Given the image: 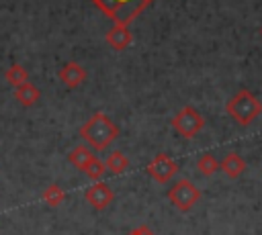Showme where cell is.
Here are the masks:
<instances>
[{
    "instance_id": "9a60e30c",
    "label": "cell",
    "mask_w": 262,
    "mask_h": 235,
    "mask_svg": "<svg viewBox=\"0 0 262 235\" xmlns=\"http://www.w3.org/2000/svg\"><path fill=\"white\" fill-rule=\"evenodd\" d=\"M196 168L203 176H213V174L219 172V159L213 153H203L196 161Z\"/></svg>"
},
{
    "instance_id": "52a82bcc",
    "label": "cell",
    "mask_w": 262,
    "mask_h": 235,
    "mask_svg": "<svg viewBox=\"0 0 262 235\" xmlns=\"http://www.w3.org/2000/svg\"><path fill=\"white\" fill-rule=\"evenodd\" d=\"M84 198H86V202H90V206H94L96 210H104V208L113 202L115 194H113V190H111L108 184H104V182H94L92 186L86 188Z\"/></svg>"
},
{
    "instance_id": "5bb4252c",
    "label": "cell",
    "mask_w": 262,
    "mask_h": 235,
    "mask_svg": "<svg viewBox=\"0 0 262 235\" xmlns=\"http://www.w3.org/2000/svg\"><path fill=\"white\" fill-rule=\"evenodd\" d=\"M4 78H6V82H8V84H12V86L16 88V86H20V84L29 82V72H27L20 63H10V67L6 69Z\"/></svg>"
},
{
    "instance_id": "ba28073f",
    "label": "cell",
    "mask_w": 262,
    "mask_h": 235,
    "mask_svg": "<svg viewBox=\"0 0 262 235\" xmlns=\"http://www.w3.org/2000/svg\"><path fill=\"white\" fill-rule=\"evenodd\" d=\"M59 80L68 86V88H78L84 80H86V69L76 63V61H68L61 69H59Z\"/></svg>"
},
{
    "instance_id": "277c9868",
    "label": "cell",
    "mask_w": 262,
    "mask_h": 235,
    "mask_svg": "<svg viewBox=\"0 0 262 235\" xmlns=\"http://www.w3.org/2000/svg\"><path fill=\"white\" fill-rule=\"evenodd\" d=\"M172 127H174V131H176L178 135H182V137H186V139H192V137H196V135L203 131L205 119H203V114H201L196 108L184 106V108H180V110L174 114Z\"/></svg>"
},
{
    "instance_id": "d6986e66",
    "label": "cell",
    "mask_w": 262,
    "mask_h": 235,
    "mask_svg": "<svg viewBox=\"0 0 262 235\" xmlns=\"http://www.w3.org/2000/svg\"><path fill=\"white\" fill-rule=\"evenodd\" d=\"M260 33H262V31H260Z\"/></svg>"
},
{
    "instance_id": "8fae6325",
    "label": "cell",
    "mask_w": 262,
    "mask_h": 235,
    "mask_svg": "<svg viewBox=\"0 0 262 235\" xmlns=\"http://www.w3.org/2000/svg\"><path fill=\"white\" fill-rule=\"evenodd\" d=\"M94 159V153L90 151V147H86V145H76L70 153H68V161L74 166V168H78V170H86V166L90 163Z\"/></svg>"
},
{
    "instance_id": "5b68a950",
    "label": "cell",
    "mask_w": 262,
    "mask_h": 235,
    "mask_svg": "<svg viewBox=\"0 0 262 235\" xmlns=\"http://www.w3.org/2000/svg\"><path fill=\"white\" fill-rule=\"evenodd\" d=\"M199 198H201V190H199L190 180H178V182H174V184L170 186V190H168V200H170L178 210H182V213L190 210V208L196 204Z\"/></svg>"
},
{
    "instance_id": "2e32d148",
    "label": "cell",
    "mask_w": 262,
    "mask_h": 235,
    "mask_svg": "<svg viewBox=\"0 0 262 235\" xmlns=\"http://www.w3.org/2000/svg\"><path fill=\"white\" fill-rule=\"evenodd\" d=\"M43 200L49 204V206H59L63 200H66V190L57 184H49L45 190H43Z\"/></svg>"
},
{
    "instance_id": "6da1fadb",
    "label": "cell",
    "mask_w": 262,
    "mask_h": 235,
    "mask_svg": "<svg viewBox=\"0 0 262 235\" xmlns=\"http://www.w3.org/2000/svg\"><path fill=\"white\" fill-rule=\"evenodd\" d=\"M80 137L96 151H104L117 137H119V127L104 114V112H94L82 127H80Z\"/></svg>"
},
{
    "instance_id": "7a4b0ae2",
    "label": "cell",
    "mask_w": 262,
    "mask_h": 235,
    "mask_svg": "<svg viewBox=\"0 0 262 235\" xmlns=\"http://www.w3.org/2000/svg\"><path fill=\"white\" fill-rule=\"evenodd\" d=\"M96 4V8L108 16L115 25H123L127 27L131 20H135L147 4H151L154 0H92Z\"/></svg>"
},
{
    "instance_id": "9c48e42d",
    "label": "cell",
    "mask_w": 262,
    "mask_h": 235,
    "mask_svg": "<svg viewBox=\"0 0 262 235\" xmlns=\"http://www.w3.org/2000/svg\"><path fill=\"white\" fill-rule=\"evenodd\" d=\"M131 31L127 29V27H123V25H115V27H111L108 29V33H106V43L115 49V51H123V49H127L129 45H131Z\"/></svg>"
},
{
    "instance_id": "30bf717a",
    "label": "cell",
    "mask_w": 262,
    "mask_h": 235,
    "mask_svg": "<svg viewBox=\"0 0 262 235\" xmlns=\"http://www.w3.org/2000/svg\"><path fill=\"white\" fill-rule=\"evenodd\" d=\"M219 170H221L227 178L235 180V178H239V176L244 174V170H246V161L239 157V153L231 151V153H227V155L219 161Z\"/></svg>"
},
{
    "instance_id": "4fadbf2b",
    "label": "cell",
    "mask_w": 262,
    "mask_h": 235,
    "mask_svg": "<svg viewBox=\"0 0 262 235\" xmlns=\"http://www.w3.org/2000/svg\"><path fill=\"white\" fill-rule=\"evenodd\" d=\"M129 166V159L125 157L123 151H111L106 161H104V168L111 172V174H123Z\"/></svg>"
},
{
    "instance_id": "8992f818",
    "label": "cell",
    "mask_w": 262,
    "mask_h": 235,
    "mask_svg": "<svg viewBox=\"0 0 262 235\" xmlns=\"http://www.w3.org/2000/svg\"><path fill=\"white\" fill-rule=\"evenodd\" d=\"M176 172H178L176 161H174L170 155H166V153H158V155L147 163V174H149L156 182H160V184L170 182V180L176 176Z\"/></svg>"
},
{
    "instance_id": "ac0fdd59",
    "label": "cell",
    "mask_w": 262,
    "mask_h": 235,
    "mask_svg": "<svg viewBox=\"0 0 262 235\" xmlns=\"http://www.w3.org/2000/svg\"><path fill=\"white\" fill-rule=\"evenodd\" d=\"M129 235H154V231H151L147 225H141V227H137L135 231H131Z\"/></svg>"
},
{
    "instance_id": "e0dca14e",
    "label": "cell",
    "mask_w": 262,
    "mask_h": 235,
    "mask_svg": "<svg viewBox=\"0 0 262 235\" xmlns=\"http://www.w3.org/2000/svg\"><path fill=\"white\" fill-rule=\"evenodd\" d=\"M104 172H106L104 161H100L98 157H94V159L86 166V170H84V174H86L90 180H94V182H100V178L104 176Z\"/></svg>"
},
{
    "instance_id": "3957f363",
    "label": "cell",
    "mask_w": 262,
    "mask_h": 235,
    "mask_svg": "<svg viewBox=\"0 0 262 235\" xmlns=\"http://www.w3.org/2000/svg\"><path fill=\"white\" fill-rule=\"evenodd\" d=\"M227 114L237 123V125H250L260 112H262V102L250 92V90H239L227 104H225Z\"/></svg>"
},
{
    "instance_id": "7c38bea8",
    "label": "cell",
    "mask_w": 262,
    "mask_h": 235,
    "mask_svg": "<svg viewBox=\"0 0 262 235\" xmlns=\"http://www.w3.org/2000/svg\"><path fill=\"white\" fill-rule=\"evenodd\" d=\"M39 96H41L39 88L33 86V84H29V82H25V84H20V86L14 88V98H16L23 106H33V104L39 100Z\"/></svg>"
}]
</instances>
